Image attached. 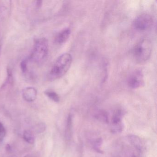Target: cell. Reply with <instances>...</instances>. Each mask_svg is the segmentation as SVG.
<instances>
[{
	"instance_id": "obj_20",
	"label": "cell",
	"mask_w": 157,
	"mask_h": 157,
	"mask_svg": "<svg viewBox=\"0 0 157 157\" xmlns=\"http://www.w3.org/2000/svg\"><path fill=\"white\" fill-rule=\"evenodd\" d=\"M134 157H135V156H134Z\"/></svg>"
},
{
	"instance_id": "obj_7",
	"label": "cell",
	"mask_w": 157,
	"mask_h": 157,
	"mask_svg": "<svg viewBox=\"0 0 157 157\" xmlns=\"http://www.w3.org/2000/svg\"><path fill=\"white\" fill-rule=\"evenodd\" d=\"M22 95L24 99L26 101L33 102L36 99L37 91L33 87H27L23 90Z\"/></svg>"
},
{
	"instance_id": "obj_14",
	"label": "cell",
	"mask_w": 157,
	"mask_h": 157,
	"mask_svg": "<svg viewBox=\"0 0 157 157\" xmlns=\"http://www.w3.org/2000/svg\"><path fill=\"white\" fill-rule=\"evenodd\" d=\"M102 143V140L101 138H100L97 139L95 140L93 142V146L94 149L97 152H99V153H101L102 152V151L100 149V147Z\"/></svg>"
},
{
	"instance_id": "obj_15",
	"label": "cell",
	"mask_w": 157,
	"mask_h": 157,
	"mask_svg": "<svg viewBox=\"0 0 157 157\" xmlns=\"http://www.w3.org/2000/svg\"><path fill=\"white\" fill-rule=\"evenodd\" d=\"M6 135V130L3 124L0 123V143L2 142Z\"/></svg>"
},
{
	"instance_id": "obj_17",
	"label": "cell",
	"mask_w": 157,
	"mask_h": 157,
	"mask_svg": "<svg viewBox=\"0 0 157 157\" xmlns=\"http://www.w3.org/2000/svg\"><path fill=\"white\" fill-rule=\"evenodd\" d=\"M46 126L44 124H39L37 125V127H36V131L37 133H42L44 132L45 130Z\"/></svg>"
},
{
	"instance_id": "obj_4",
	"label": "cell",
	"mask_w": 157,
	"mask_h": 157,
	"mask_svg": "<svg viewBox=\"0 0 157 157\" xmlns=\"http://www.w3.org/2000/svg\"><path fill=\"white\" fill-rule=\"evenodd\" d=\"M153 17L148 14H143L138 16L133 22L134 28L138 31H147L153 25Z\"/></svg>"
},
{
	"instance_id": "obj_2",
	"label": "cell",
	"mask_w": 157,
	"mask_h": 157,
	"mask_svg": "<svg viewBox=\"0 0 157 157\" xmlns=\"http://www.w3.org/2000/svg\"><path fill=\"white\" fill-rule=\"evenodd\" d=\"M48 53V40L44 37L38 38L35 42L28 60L38 65L41 64L46 59Z\"/></svg>"
},
{
	"instance_id": "obj_6",
	"label": "cell",
	"mask_w": 157,
	"mask_h": 157,
	"mask_svg": "<svg viewBox=\"0 0 157 157\" xmlns=\"http://www.w3.org/2000/svg\"><path fill=\"white\" fill-rule=\"evenodd\" d=\"M124 113L121 110H117L113 115L111 124V131L114 134L120 133L123 130L124 126L122 122V118Z\"/></svg>"
},
{
	"instance_id": "obj_13",
	"label": "cell",
	"mask_w": 157,
	"mask_h": 157,
	"mask_svg": "<svg viewBox=\"0 0 157 157\" xmlns=\"http://www.w3.org/2000/svg\"><path fill=\"white\" fill-rule=\"evenodd\" d=\"M45 93L49 99H51L54 101L56 102H58L59 100H60L58 94L54 91L48 90L46 91Z\"/></svg>"
},
{
	"instance_id": "obj_12",
	"label": "cell",
	"mask_w": 157,
	"mask_h": 157,
	"mask_svg": "<svg viewBox=\"0 0 157 157\" xmlns=\"http://www.w3.org/2000/svg\"><path fill=\"white\" fill-rule=\"evenodd\" d=\"M95 117L98 120H100L102 122H104V123H108V114L105 111H101V110L99 111L96 114Z\"/></svg>"
},
{
	"instance_id": "obj_8",
	"label": "cell",
	"mask_w": 157,
	"mask_h": 157,
	"mask_svg": "<svg viewBox=\"0 0 157 157\" xmlns=\"http://www.w3.org/2000/svg\"><path fill=\"white\" fill-rule=\"evenodd\" d=\"M71 33V31L69 28H66L62 30L57 35L56 38V42L59 44H64L68 39Z\"/></svg>"
},
{
	"instance_id": "obj_9",
	"label": "cell",
	"mask_w": 157,
	"mask_h": 157,
	"mask_svg": "<svg viewBox=\"0 0 157 157\" xmlns=\"http://www.w3.org/2000/svg\"><path fill=\"white\" fill-rule=\"evenodd\" d=\"M128 139L130 143L137 150L141 151L142 150V142L139 137L135 135H130L128 136Z\"/></svg>"
},
{
	"instance_id": "obj_16",
	"label": "cell",
	"mask_w": 157,
	"mask_h": 157,
	"mask_svg": "<svg viewBox=\"0 0 157 157\" xmlns=\"http://www.w3.org/2000/svg\"><path fill=\"white\" fill-rule=\"evenodd\" d=\"M28 59H25L21 63V68L24 73L26 72L28 70Z\"/></svg>"
},
{
	"instance_id": "obj_19",
	"label": "cell",
	"mask_w": 157,
	"mask_h": 157,
	"mask_svg": "<svg viewBox=\"0 0 157 157\" xmlns=\"http://www.w3.org/2000/svg\"><path fill=\"white\" fill-rule=\"evenodd\" d=\"M25 157H32V156H30V155H26Z\"/></svg>"
},
{
	"instance_id": "obj_1",
	"label": "cell",
	"mask_w": 157,
	"mask_h": 157,
	"mask_svg": "<svg viewBox=\"0 0 157 157\" xmlns=\"http://www.w3.org/2000/svg\"><path fill=\"white\" fill-rule=\"evenodd\" d=\"M72 57L69 53L60 55L52 66L49 73L48 78L54 81L60 78L66 74L70 68Z\"/></svg>"
},
{
	"instance_id": "obj_5",
	"label": "cell",
	"mask_w": 157,
	"mask_h": 157,
	"mask_svg": "<svg viewBox=\"0 0 157 157\" xmlns=\"http://www.w3.org/2000/svg\"><path fill=\"white\" fill-rule=\"evenodd\" d=\"M128 84L130 88L134 89L140 88L144 85V78L141 71H135L129 75Z\"/></svg>"
},
{
	"instance_id": "obj_18",
	"label": "cell",
	"mask_w": 157,
	"mask_h": 157,
	"mask_svg": "<svg viewBox=\"0 0 157 157\" xmlns=\"http://www.w3.org/2000/svg\"><path fill=\"white\" fill-rule=\"evenodd\" d=\"M2 49V39L1 35H0V54H1V52Z\"/></svg>"
},
{
	"instance_id": "obj_10",
	"label": "cell",
	"mask_w": 157,
	"mask_h": 157,
	"mask_svg": "<svg viewBox=\"0 0 157 157\" xmlns=\"http://www.w3.org/2000/svg\"><path fill=\"white\" fill-rule=\"evenodd\" d=\"M72 119H73V115L71 114H70L67 119L66 131H65V136H66V139L68 140L71 139V136H72Z\"/></svg>"
},
{
	"instance_id": "obj_11",
	"label": "cell",
	"mask_w": 157,
	"mask_h": 157,
	"mask_svg": "<svg viewBox=\"0 0 157 157\" xmlns=\"http://www.w3.org/2000/svg\"><path fill=\"white\" fill-rule=\"evenodd\" d=\"M23 138L29 144H33L35 141L33 134L30 130H25L23 133Z\"/></svg>"
},
{
	"instance_id": "obj_3",
	"label": "cell",
	"mask_w": 157,
	"mask_h": 157,
	"mask_svg": "<svg viewBox=\"0 0 157 157\" xmlns=\"http://www.w3.org/2000/svg\"><path fill=\"white\" fill-rule=\"evenodd\" d=\"M152 44L149 40L143 39L133 48L132 54L138 63H143L149 59L152 51Z\"/></svg>"
}]
</instances>
